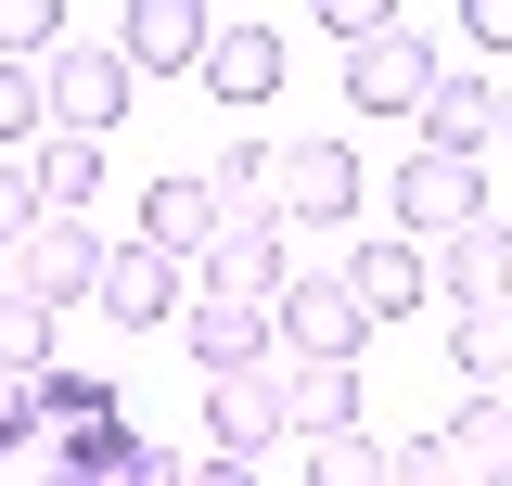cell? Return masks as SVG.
<instances>
[{"label":"cell","mask_w":512,"mask_h":486,"mask_svg":"<svg viewBox=\"0 0 512 486\" xmlns=\"http://www.w3.org/2000/svg\"><path fill=\"white\" fill-rule=\"evenodd\" d=\"M269 218H308V231L359 218V154L346 141H282L269 154Z\"/></svg>","instance_id":"4"},{"label":"cell","mask_w":512,"mask_h":486,"mask_svg":"<svg viewBox=\"0 0 512 486\" xmlns=\"http://www.w3.org/2000/svg\"><path fill=\"white\" fill-rule=\"evenodd\" d=\"M448 435V461H461V486H512V397H461V423Z\"/></svg>","instance_id":"20"},{"label":"cell","mask_w":512,"mask_h":486,"mask_svg":"<svg viewBox=\"0 0 512 486\" xmlns=\"http://www.w3.org/2000/svg\"><path fill=\"white\" fill-rule=\"evenodd\" d=\"M359 295L346 282H282V307H269V346H295V359H333V371H359Z\"/></svg>","instance_id":"5"},{"label":"cell","mask_w":512,"mask_h":486,"mask_svg":"<svg viewBox=\"0 0 512 486\" xmlns=\"http://www.w3.org/2000/svg\"><path fill=\"white\" fill-rule=\"evenodd\" d=\"M448 359H461L474 397H512V295L500 307H461V346H448Z\"/></svg>","instance_id":"21"},{"label":"cell","mask_w":512,"mask_h":486,"mask_svg":"<svg viewBox=\"0 0 512 486\" xmlns=\"http://www.w3.org/2000/svg\"><path fill=\"white\" fill-rule=\"evenodd\" d=\"M128 90H141V77L116 64V39H77V52H52V90H39V116H52L64 141H103V128L128 116Z\"/></svg>","instance_id":"3"},{"label":"cell","mask_w":512,"mask_h":486,"mask_svg":"<svg viewBox=\"0 0 512 486\" xmlns=\"http://www.w3.org/2000/svg\"><path fill=\"white\" fill-rule=\"evenodd\" d=\"M0 371H13V384H39V371H52V307L0 295Z\"/></svg>","instance_id":"22"},{"label":"cell","mask_w":512,"mask_h":486,"mask_svg":"<svg viewBox=\"0 0 512 486\" xmlns=\"http://www.w3.org/2000/svg\"><path fill=\"white\" fill-rule=\"evenodd\" d=\"M26 397H39V435H64V423H103V410H128V371H116V359H52Z\"/></svg>","instance_id":"14"},{"label":"cell","mask_w":512,"mask_h":486,"mask_svg":"<svg viewBox=\"0 0 512 486\" xmlns=\"http://www.w3.org/2000/svg\"><path fill=\"white\" fill-rule=\"evenodd\" d=\"M308 486H384V448H372V435H320V448H308Z\"/></svg>","instance_id":"24"},{"label":"cell","mask_w":512,"mask_h":486,"mask_svg":"<svg viewBox=\"0 0 512 486\" xmlns=\"http://www.w3.org/2000/svg\"><path fill=\"white\" fill-rule=\"evenodd\" d=\"M26 180H39V218H90V192H103V141H64V128H39Z\"/></svg>","instance_id":"19"},{"label":"cell","mask_w":512,"mask_h":486,"mask_svg":"<svg viewBox=\"0 0 512 486\" xmlns=\"http://www.w3.org/2000/svg\"><path fill=\"white\" fill-rule=\"evenodd\" d=\"M39 128H52V116H39V77L0 64V141H39Z\"/></svg>","instance_id":"27"},{"label":"cell","mask_w":512,"mask_h":486,"mask_svg":"<svg viewBox=\"0 0 512 486\" xmlns=\"http://www.w3.org/2000/svg\"><path fill=\"white\" fill-rule=\"evenodd\" d=\"M397 218H410L423 243L474 231V218H487V167H461V154H410V167H397Z\"/></svg>","instance_id":"7"},{"label":"cell","mask_w":512,"mask_h":486,"mask_svg":"<svg viewBox=\"0 0 512 486\" xmlns=\"http://www.w3.org/2000/svg\"><path fill=\"white\" fill-rule=\"evenodd\" d=\"M141 243H154L167 269L205 256V243H218V192H205V180H154V192H141Z\"/></svg>","instance_id":"18"},{"label":"cell","mask_w":512,"mask_h":486,"mask_svg":"<svg viewBox=\"0 0 512 486\" xmlns=\"http://www.w3.org/2000/svg\"><path fill=\"white\" fill-rule=\"evenodd\" d=\"M103 256H116V243L90 231V218H39V231L13 243L0 295H26V307H90V295H103Z\"/></svg>","instance_id":"1"},{"label":"cell","mask_w":512,"mask_h":486,"mask_svg":"<svg viewBox=\"0 0 512 486\" xmlns=\"http://www.w3.org/2000/svg\"><path fill=\"white\" fill-rule=\"evenodd\" d=\"M205 269V307H282V282H295V256H282V218H218V243L192 256Z\"/></svg>","instance_id":"2"},{"label":"cell","mask_w":512,"mask_h":486,"mask_svg":"<svg viewBox=\"0 0 512 486\" xmlns=\"http://www.w3.org/2000/svg\"><path fill=\"white\" fill-rule=\"evenodd\" d=\"M320 39L372 52V39H397V0H320Z\"/></svg>","instance_id":"25"},{"label":"cell","mask_w":512,"mask_h":486,"mask_svg":"<svg viewBox=\"0 0 512 486\" xmlns=\"http://www.w3.org/2000/svg\"><path fill=\"white\" fill-rule=\"evenodd\" d=\"M461 39L474 52H512V0H461Z\"/></svg>","instance_id":"30"},{"label":"cell","mask_w":512,"mask_h":486,"mask_svg":"<svg viewBox=\"0 0 512 486\" xmlns=\"http://www.w3.org/2000/svg\"><path fill=\"white\" fill-rule=\"evenodd\" d=\"M192 77H205L218 103H269V90H282V39H269V13H218Z\"/></svg>","instance_id":"9"},{"label":"cell","mask_w":512,"mask_h":486,"mask_svg":"<svg viewBox=\"0 0 512 486\" xmlns=\"http://www.w3.org/2000/svg\"><path fill=\"white\" fill-rule=\"evenodd\" d=\"M180 346L205 359V384H231V371H269V320H256V307H205V295H192V307H180Z\"/></svg>","instance_id":"13"},{"label":"cell","mask_w":512,"mask_h":486,"mask_svg":"<svg viewBox=\"0 0 512 486\" xmlns=\"http://www.w3.org/2000/svg\"><path fill=\"white\" fill-rule=\"evenodd\" d=\"M384 486H461L448 435H410V448H384Z\"/></svg>","instance_id":"26"},{"label":"cell","mask_w":512,"mask_h":486,"mask_svg":"<svg viewBox=\"0 0 512 486\" xmlns=\"http://www.w3.org/2000/svg\"><path fill=\"white\" fill-rule=\"evenodd\" d=\"M0 448H39V397H26L13 371H0Z\"/></svg>","instance_id":"29"},{"label":"cell","mask_w":512,"mask_h":486,"mask_svg":"<svg viewBox=\"0 0 512 486\" xmlns=\"http://www.w3.org/2000/svg\"><path fill=\"white\" fill-rule=\"evenodd\" d=\"M448 64H436V39H410V26H397V39H372V52H346V103H359V116H423V90H436Z\"/></svg>","instance_id":"6"},{"label":"cell","mask_w":512,"mask_h":486,"mask_svg":"<svg viewBox=\"0 0 512 486\" xmlns=\"http://www.w3.org/2000/svg\"><path fill=\"white\" fill-rule=\"evenodd\" d=\"M103 486H180V461H167V448H128V461H116Z\"/></svg>","instance_id":"31"},{"label":"cell","mask_w":512,"mask_h":486,"mask_svg":"<svg viewBox=\"0 0 512 486\" xmlns=\"http://www.w3.org/2000/svg\"><path fill=\"white\" fill-rule=\"evenodd\" d=\"M500 141H512V90H500Z\"/></svg>","instance_id":"33"},{"label":"cell","mask_w":512,"mask_h":486,"mask_svg":"<svg viewBox=\"0 0 512 486\" xmlns=\"http://www.w3.org/2000/svg\"><path fill=\"white\" fill-rule=\"evenodd\" d=\"M64 52V0H0V64H39Z\"/></svg>","instance_id":"23"},{"label":"cell","mask_w":512,"mask_h":486,"mask_svg":"<svg viewBox=\"0 0 512 486\" xmlns=\"http://www.w3.org/2000/svg\"><path fill=\"white\" fill-rule=\"evenodd\" d=\"M333 282L359 295V320H410V307H423V243H359Z\"/></svg>","instance_id":"15"},{"label":"cell","mask_w":512,"mask_h":486,"mask_svg":"<svg viewBox=\"0 0 512 486\" xmlns=\"http://www.w3.org/2000/svg\"><path fill=\"white\" fill-rule=\"evenodd\" d=\"M282 435V371H231V384H205V448L218 461H256Z\"/></svg>","instance_id":"12"},{"label":"cell","mask_w":512,"mask_h":486,"mask_svg":"<svg viewBox=\"0 0 512 486\" xmlns=\"http://www.w3.org/2000/svg\"><path fill=\"white\" fill-rule=\"evenodd\" d=\"M282 435H359V371L295 359L282 371Z\"/></svg>","instance_id":"17"},{"label":"cell","mask_w":512,"mask_h":486,"mask_svg":"<svg viewBox=\"0 0 512 486\" xmlns=\"http://www.w3.org/2000/svg\"><path fill=\"white\" fill-rule=\"evenodd\" d=\"M205 26H218L205 0H128V13H116V64H128V77H167V64H205Z\"/></svg>","instance_id":"10"},{"label":"cell","mask_w":512,"mask_h":486,"mask_svg":"<svg viewBox=\"0 0 512 486\" xmlns=\"http://www.w3.org/2000/svg\"><path fill=\"white\" fill-rule=\"evenodd\" d=\"M423 295H448V307H500V295H512V231H500V218H474V231L423 243Z\"/></svg>","instance_id":"8"},{"label":"cell","mask_w":512,"mask_h":486,"mask_svg":"<svg viewBox=\"0 0 512 486\" xmlns=\"http://www.w3.org/2000/svg\"><path fill=\"white\" fill-rule=\"evenodd\" d=\"M180 486H256V461H218L205 448V461H180Z\"/></svg>","instance_id":"32"},{"label":"cell","mask_w":512,"mask_h":486,"mask_svg":"<svg viewBox=\"0 0 512 486\" xmlns=\"http://www.w3.org/2000/svg\"><path fill=\"white\" fill-rule=\"evenodd\" d=\"M103 320H116V333H167V320H180V269H167V256H154V243H116V256H103Z\"/></svg>","instance_id":"11"},{"label":"cell","mask_w":512,"mask_h":486,"mask_svg":"<svg viewBox=\"0 0 512 486\" xmlns=\"http://www.w3.org/2000/svg\"><path fill=\"white\" fill-rule=\"evenodd\" d=\"M474 141H500V90L487 77H436L423 90V154H461L474 167Z\"/></svg>","instance_id":"16"},{"label":"cell","mask_w":512,"mask_h":486,"mask_svg":"<svg viewBox=\"0 0 512 486\" xmlns=\"http://www.w3.org/2000/svg\"><path fill=\"white\" fill-rule=\"evenodd\" d=\"M39 231V180H26V167H0V243H26Z\"/></svg>","instance_id":"28"}]
</instances>
